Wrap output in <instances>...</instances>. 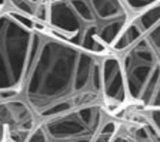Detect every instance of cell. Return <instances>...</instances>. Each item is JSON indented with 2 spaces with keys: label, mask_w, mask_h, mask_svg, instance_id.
<instances>
[{
  "label": "cell",
  "mask_w": 160,
  "mask_h": 142,
  "mask_svg": "<svg viewBox=\"0 0 160 142\" xmlns=\"http://www.w3.org/2000/svg\"><path fill=\"white\" fill-rule=\"evenodd\" d=\"M102 58L36 29L20 98L37 121L104 104Z\"/></svg>",
  "instance_id": "cell-1"
},
{
  "label": "cell",
  "mask_w": 160,
  "mask_h": 142,
  "mask_svg": "<svg viewBox=\"0 0 160 142\" xmlns=\"http://www.w3.org/2000/svg\"><path fill=\"white\" fill-rule=\"evenodd\" d=\"M132 17L123 0H49L44 20L33 24L39 31L104 57L114 53Z\"/></svg>",
  "instance_id": "cell-2"
},
{
  "label": "cell",
  "mask_w": 160,
  "mask_h": 142,
  "mask_svg": "<svg viewBox=\"0 0 160 142\" xmlns=\"http://www.w3.org/2000/svg\"><path fill=\"white\" fill-rule=\"evenodd\" d=\"M117 56L126 78L129 105L160 108V21Z\"/></svg>",
  "instance_id": "cell-3"
},
{
  "label": "cell",
  "mask_w": 160,
  "mask_h": 142,
  "mask_svg": "<svg viewBox=\"0 0 160 142\" xmlns=\"http://www.w3.org/2000/svg\"><path fill=\"white\" fill-rule=\"evenodd\" d=\"M34 33L32 19L9 9L0 11V101L20 97Z\"/></svg>",
  "instance_id": "cell-4"
},
{
  "label": "cell",
  "mask_w": 160,
  "mask_h": 142,
  "mask_svg": "<svg viewBox=\"0 0 160 142\" xmlns=\"http://www.w3.org/2000/svg\"><path fill=\"white\" fill-rule=\"evenodd\" d=\"M112 114L94 104L37 121L26 142H94Z\"/></svg>",
  "instance_id": "cell-5"
},
{
  "label": "cell",
  "mask_w": 160,
  "mask_h": 142,
  "mask_svg": "<svg viewBox=\"0 0 160 142\" xmlns=\"http://www.w3.org/2000/svg\"><path fill=\"white\" fill-rule=\"evenodd\" d=\"M94 142H160V132L134 107L112 114Z\"/></svg>",
  "instance_id": "cell-6"
},
{
  "label": "cell",
  "mask_w": 160,
  "mask_h": 142,
  "mask_svg": "<svg viewBox=\"0 0 160 142\" xmlns=\"http://www.w3.org/2000/svg\"><path fill=\"white\" fill-rule=\"evenodd\" d=\"M37 118L20 97L0 101V142H26Z\"/></svg>",
  "instance_id": "cell-7"
},
{
  "label": "cell",
  "mask_w": 160,
  "mask_h": 142,
  "mask_svg": "<svg viewBox=\"0 0 160 142\" xmlns=\"http://www.w3.org/2000/svg\"><path fill=\"white\" fill-rule=\"evenodd\" d=\"M102 78H103L104 104L110 114L129 105L123 67L116 53L102 58Z\"/></svg>",
  "instance_id": "cell-8"
},
{
  "label": "cell",
  "mask_w": 160,
  "mask_h": 142,
  "mask_svg": "<svg viewBox=\"0 0 160 142\" xmlns=\"http://www.w3.org/2000/svg\"><path fill=\"white\" fill-rule=\"evenodd\" d=\"M160 21V2L153 6H150L149 9L140 11V13L134 14L126 29L123 30V33L120 34L117 39L116 44H114V53L119 54L123 50H126L130 44H133L139 37H142L146 31H149L154 24Z\"/></svg>",
  "instance_id": "cell-9"
},
{
  "label": "cell",
  "mask_w": 160,
  "mask_h": 142,
  "mask_svg": "<svg viewBox=\"0 0 160 142\" xmlns=\"http://www.w3.org/2000/svg\"><path fill=\"white\" fill-rule=\"evenodd\" d=\"M49 0H6V9L17 11L33 21L42 23L46 17V7Z\"/></svg>",
  "instance_id": "cell-10"
},
{
  "label": "cell",
  "mask_w": 160,
  "mask_h": 142,
  "mask_svg": "<svg viewBox=\"0 0 160 142\" xmlns=\"http://www.w3.org/2000/svg\"><path fill=\"white\" fill-rule=\"evenodd\" d=\"M126 7L130 10V13L133 14H137L140 11H143V10L149 9L150 6H153V4L159 3L160 0H123Z\"/></svg>",
  "instance_id": "cell-11"
},
{
  "label": "cell",
  "mask_w": 160,
  "mask_h": 142,
  "mask_svg": "<svg viewBox=\"0 0 160 142\" xmlns=\"http://www.w3.org/2000/svg\"><path fill=\"white\" fill-rule=\"evenodd\" d=\"M134 107V105H132ZM144 118H147L150 122L153 124V126L160 132V108H140V107H134Z\"/></svg>",
  "instance_id": "cell-12"
}]
</instances>
